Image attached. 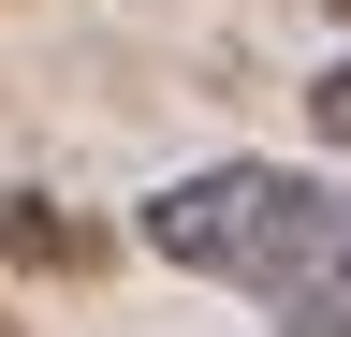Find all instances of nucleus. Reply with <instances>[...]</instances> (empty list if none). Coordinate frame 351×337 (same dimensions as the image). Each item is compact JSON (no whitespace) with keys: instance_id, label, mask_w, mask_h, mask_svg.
<instances>
[{"instance_id":"nucleus-2","label":"nucleus","mask_w":351,"mask_h":337,"mask_svg":"<svg viewBox=\"0 0 351 337\" xmlns=\"http://www.w3.org/2000/svg\"><path fill=\"white\" fill-rule=\"evenodd\" d=\"M249 308H278L293 337H351V205H337V191L293 220V249L263 264V293H249Z\"/></svg>"},{"instance_id":"nucleus-5","label":"nucleus","mask_w":351,"mask_h":337,"mask_svg":"<svg viewBox=\"0 0 351 337\" xmlns=\"http://www.w3.org/2000/svg\"><path fill=\"white\" fill-rule=\"evenodd\" d=\"M337 15H351V0H337Z\"/></svg>"},{"instance_id":"nucleus-1","label":"nucleus","mask_w":351,"mask_h":337,"mask_svg":"<svg viewBox=\"0 0 351 337\" xmlns=\"http://www.w3.org/2000/svg\"><path fill=\"white\" fill-rule=\"evenodd\" d=\"M322 205V176H293V161H205V176L147 191V235L176 279H219V293H263V264L293 249V220Z\"/></svg>"},{"instance_id":"nucleus-4","label":"nucleus","mask_w":351,"mask_h":337,"mask_svg":"<svg viewBox=\"0 0 351 337\" xmlns=\"http://www.w3.org/2000/svg\"><path fill=\"white\" fill-rule=\"evenodd\" d=\"M307 132L351 161V59H322V73H307Z\"/></svg>"},{"instance_id":"nucleus-6","label":"nucleus","mask_w":351,"mask_h":337,"mask_svg":"<svg viewBox=\"0 0 351 337\" xmlns=\"http://www.w3.org/2000/svg\"><path fill=\"white\" fill-rule=\"evenodd\" d=\"M0 337H15V323H0Z\"/></svg>"},{"instance_id":"nucleus-3","label":"nucleus","mask_w":351,"mask_h":337,"mask_svg":"<svg viewBox=\"0 0 351 337\" xmlns=\"http://www.w3.org/2000/svg\"><path fill=\"white\" fill-rule=\"evenodd\" d=\"M88 249H103V235H88L59 191H15V205H0V264H59V279H73Z\"/></svg>"}]
</instances>
